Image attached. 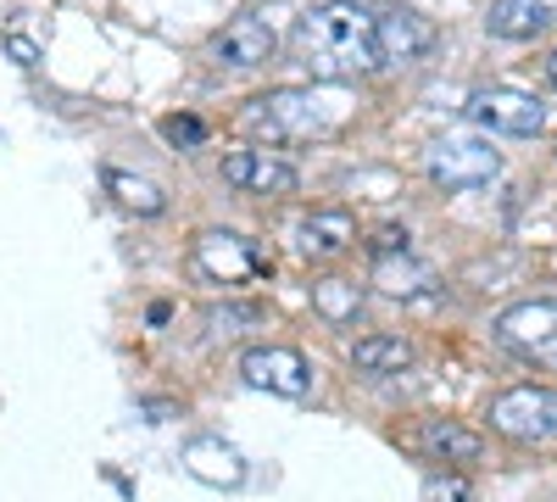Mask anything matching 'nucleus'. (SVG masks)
<instances>
[{
    "label": "nucleus",
    "mask_w": 557,
    "mask_h": 502,
    "mask_svg": "<svg viewBox=\"0 0 557 502\" xmlns=\"http://www.w3.org/2000/svg\"><path fill=\"white\" fill-rule=\"evenodd\" d=\"M290 45L312 78H351V73L385 68L380 39H374V12L357 7V0H323V7L301 12L290 28Z\"/></svg>",
    "instance_id": "nucleus-1"
},
{
    "label": "nucleus",
    "mask_w": 557,
    "mask_h": 502,
    "mask_svg": "<svg viewBox=\"0 0 557 502\" xmlns=\"http://www.w3.org/2000/svg\"><path fill=\"white\" fill-rule=\"evenodd\" d=\"M491 430L507 441H524V446H546L557 441V391L552 385H513L491 396Z\"/></svg>",
    "instance_id": "nucleus-2"
},
{
    "label": "nucleus",
    "mask_w": 557,
    "mask_h": 502,
    "mask_svg": "<svg viewBox=\"0 0 557 502\" xmlns=\"http://www.w3.org/2000/svg\"><path fill=\"white\" fill-rule=\"evenodd\" d=\"M323 123H330V118H323V101L312 96V89H296V84L268 89V96H257L251 112H246V128L262 134V140H273V146L307 140V134H318Z\"/></svg>",
    "instance_id": "nucleus-3"
},
{
    "label": "nucleus",
    "mask_w": 557,
    "mask_h": 502,
    "mask_svg": "<svg viewBox=\"0 0 557 502\" xmlns=\"http://www.w3.org/2000/svg\"><path fill=\"white\" fill-rule=\"evenodd\" d=\"M268 252L235 230H201L196 235V273L212 285H251V280H268Z\"/></svg>",
    "instance_id": "nucleus-4"
},
{
    "label": "nucleus",
    "mask_w": 557,
    "mask_h": 502,
    "mask_svg": "<svg viewBox=\"0 0 557 502\" xmlns=\"http://www.w3.org/2000/svg\"><path fill=\"white\" fill-rule=\"evenodd\" d=\"M502 173V151L480 134H446L430 146V179L441 191H480Z\"/></svg>",
    "instance_id": "nucleus-5"
},
{
    "label": "nucleus",
    "mask_w": 557,
    "mask_h": 502,
    "mask_svg": "<svg viewBox=\"0 0 557 502\" xmlns=\"http://www.w3.org/2000/svg\"><path fill=\"white\" fill-rule=\"evenodd\" d=\"M496 341L524 357V363H541V369H557V296L546 302H519L496 318Z\"/></svg>",
    "instance_id": "nucleus-6"
},
{
    "label": "nucleus",
    "mask_w": 557,
    "mask_h": 502,
    "mask_svg": "<svg viewBox=\"0 0 557 502\" xmlns=\"http://www.w3.org/2000/svg\"><path fill=\"white\" fill-rule=\"evenodd\" d=\"M469 118L491 134H513V140H530V134L546 128V107L535 96H524V89H474Z\"/></svg>",
    "instance_id": "nucleus-7"
},
{
    "label": "nucleus",
    "mask_w": 557,
    "mask_h": 502,
    "mask_svg": "<svg viewBox=\"0 0 557 502\" xmlns=\"http://www.w3.org/2000/svg\"><path fill=\"white\" fill-rule=\"evenodd\" d=\"M240 375H246V385L273 391V396H290V402L312 391V363L296 346H251L240 357Z\"/></svg>",
    "instance_id": "nucleus-8"
},
{
    "label": "nucleus",
    "mask_w": 557,
    "mask_h": 502,
    "mask_svg": "<svg viewBox=\"0 0 557 502\" xmlns=\"http://www.w3.org/2000/svg\"><path fill=\"white\" fill-rule=\"evenodd\" d=\"M223 185H235L246 196H296L301 173H296V162L273 157V151H228L223 157Z\"/></svg>",
    "instance_id": "nucleus-9"
},
{
    "label": "nucleus",
    "mask_w": 557,
    "mask_h": 502,
    "mask_svg": "<svg viewBox=\"0 0 557 502\" xmlns=\"http://www.w3.org/2000/svg\"><path fill=\"white\" fill-rule=\"evenodd\" d=\"M401 446H412L430 464H480L485 452V441L469 425H451V419H418L412 430H401Z\"/></svg>",
    "instance_id": "nucleus-10"
},
{
    "label": "nucleus",
    "mask_w": 557,
    "mask_h": 502,
    "mask_svg": "<svg viewBox=\"0 0 557 502\" xmlns=\"http://www.w3.org/2000/svg\"><path fill=\"white\" fill-rule=\"evenodd\" d=\"M374 39H380V62H418L435 51V23L424 12L391 7V12H374Z\"/></svg>",
    "instance_id": "nucleus-11"
},
{
    "label": "nucleus",
    "mask_w": 557,
    "mask_h": 502,
    "mask_svg": "<svg viewBox=\"0 0 557 502\" xmlns=\"http://www.w3.org/2000/svg\"><path fill=\"white\" fill-rule=\"evenodd\" d=\"M273 45H278L273 23L257 17V12H246V17L223 23V28L212 34V57H218L223 68H262V62L273 57Z\"/></svg>",
    "instance_id": "nucleus-12"
},
{
    "label": "nucleus",
    "mask_w": 557,
    "mask_h": 502,
    "mask_svg": "<svg viewBox=\"0 0 557 502\" xmlns=\"http://www.w3.org/2000/svg\"><path fill=\"white\" fill-rule=\"evenodd\" d=\"M351 241H357V223H351V212H335V207H318L296 223V252L301 257H341Z\"/></svg>",
    "instance_id": "nucleus-13"
},
{
    "label": "nucleus",
    "mask_w": 557,
    "mask_h": 502,
    "mask_svg": "<svg viewBox=\"0 0 557 502\" xmlns=\"http://www.w3.org/2000/svg\"><path fill=\"white\" fill-rule=\"evenodd\" d=\"M184 469H190L196 480H207V486H240L246 480L240 452L228 441H218V436H201V441L184 446Z\"/></svg>",
    "instance_id": "nucleus-14"
},
{
    "label": "nucleus",
    "mask_w": 557,
    "mask_h": 502,
    "mask_svg": "<svg viewBox=\"0 0 557 502\" xmlns=\"http://www.w3.org/2000/svg\"><path fill=\"white\" fill-rule=\"evenodd\" d=\"M552 23H557V12L546 7V0H496V7L485 12V28L496 39H541Z\"/></svg>",
    "instance_id": "nucleus-15"
},
{
    "label": "nucleus",
    "mask_w": 557,
    "mask_h": 502,
    "mask_svg": "<svg viewBox=\"0 0 557 502\" xmlns=\"http://www.w3.org/2000/svg\"><path fill=\"white\" fill-rule=\"evenodd\" d=\"M412 341L407 335H362V341H351V363L362 375H401V369H412Z\"/></svg>",
    "instance_id": "nucleus-16"
},
{
    "label": "nucleus",
    "mask_w": 557,
    "mask_h": 502,
    "mask_svg": "<svg viewBox=\"0 0 557 502\" xmlns=\"http://www.w3.org/2000/svg\"><path fill=\"white\" fill-rule=\"evenodd\" d=\"M312 313L323 318V325H357V318H362V291H357V280H341V273H330V280H312Z\"/></svg>",
    "instance_id": "nucleus-17"
},
{
    "label": "nucleus",
    "mask_w": 557,
    "mask_h": 502,
    "mask_svg": "<svg viewBox=\"0 0 557 502\" xmlns=\"http://www.w3.org/2000/svg\"><path fill=\"white\" fill-rule=\"evenodd\" d=\"M374 280H380L391 296H418L424 285H435V268L418 262L412 252H396V257H380V262H374Z\"/></svg>",
    "instance_id": "nucleus-18"
},
{
    "label": "nucleus",
    "mask_w": 557,
    "mask_h": 502,
    "mask_svg": "<svg viewBox=\"0 0 557 502\" xmlns=\"http://www.w3.org/2000/svg\"><path fill=\"white\" fill-rule=\"evenodd\" d=\"M107 191H112L128 212H139V218H157V212L168 207L162 185H151V179H139V173H123V168H107Z\"/></svg>",
    "instance_id": "nucleus-19"
},
{
    "label": "nucleus",
    "mask_w": 557,
    "mask_h": 502,
    "mask_svg": "<svg viewBox=\"0 0 557 502\" xmlns=\"http://www.w3.org/2000/svg\"><path fill=\"white\" fill-rule=\"evenodd\" d=\"M424 502H474V491H469L462 475H430L424 480Z\"/></svg>",
    "instance_id": "nucleus-20"
},
{
    "label": "nucleus",
    "mask_w": 557,
    "mask_h": 502,
    "mask_svg": "<svg viewBox=\"0 0 557 502\" xmlns=\"http://www.w3.org/2000/svg\"><path fill=\"white\" fill-rule=\"evenodd\" d=\"M396 252H412V235L396 230V223H385V230H374V241H368V257H396Z\"/></svg>",
    "instance_id": "nucleus-21"
},
{
    "label": "nucleus",
    "mask_w": 557,
    "mask_h": 502,
    "mask_svg": "<svg viewBox=\"0 0 557 502\" xmlns=\"http://www.w3.org/2000/svg\"><path fill=\"white\" fill-rule=\"evenodd\" d=\"M240 325H262V307H218L212 313L218 335H240Z\"/></svg>",
    "instance_id": "nucleus-22"
},
{
    "label": "nucleus",
    "mask_w": 557,
    "mask_h": 502,
    "mask_svg": "<svg viewBox=\"0 0 557 502\" xmlns=\"http://www.w3.org/2000/svg\"><path fill=\"white\" fill-rule=\"evenodd\" d=\"M162 134H168L173 146H201V140H207V128H201L196 118H168V123H162Z\"/></svg>",
    "instance_id": "nucleus-23"
},
{
    "label": "nucleus",
    "mask_w": 557,
    "mask_h": 502,
    "mask_svg": "<svg viewBox=\"0 0 557 502\" xmlns=\"http://www.w3.org/2000/svg\"><path fill=\"white\" fill-rule=\"evenodd\" d=\"M7 51L17 57V68H39V45L28 34H7Z\"/></svg>",
    "instance_id": "nucleus-24"
},
{
    "label": "nucleus",
    "mask_w": 557,
    "mask_h": 502,
    "mask_svg": "<svg viewBox=\"0 0 557 502\" xmlns=\"http://www.w3.org/2000/svg\"><path fill=\"white\" fill-rule=\"evenodd\" d=\"M546 73H552V84H557V51H552V62H546Z\"/></svg>",
    "instance_id": "nucleus-25"
}]
</instances>
